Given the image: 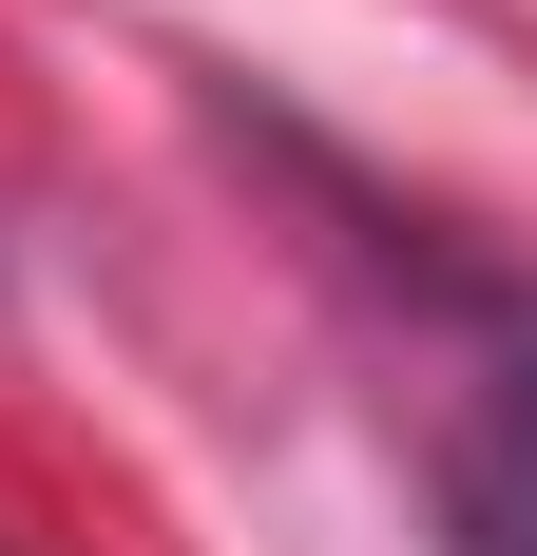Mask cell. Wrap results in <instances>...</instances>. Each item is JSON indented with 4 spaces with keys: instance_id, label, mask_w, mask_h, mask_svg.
<instances>
[{
    "instance_id": "cell-1",
    "label": "cell",
    "mask_w": 537,
    "mask_h": 556,
    "mask_svg": "<svg viewBox=\"0 0 537 556\" xmlns=\"http://www.w3.org/2000/svg\"><path fill=\"white\" fill-rule=\"evenodd\" d=\"M441 556H537V345L441 422Z\"/></svg>"
}]
</instances>
